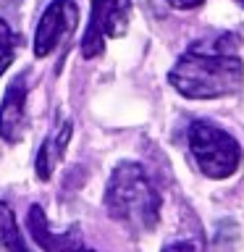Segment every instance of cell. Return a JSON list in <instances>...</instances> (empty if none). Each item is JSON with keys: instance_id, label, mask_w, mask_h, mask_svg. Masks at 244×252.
Returning a JSON list of instances; mask_svg holds the SVG:
<instances>
[{"instance_id": "obj_1", "label": "cell", "mask_w": 244, "mask_h": 252, "mask_svg": "<svg viewBox=\"0 0 244 252\" xmlns=\"http://www.w3.org/2000/svg\"><path fill=\"white\" fill-rule=\"evenodd\" d=\"M223 45L226 37L210 45L194 42L168 71L173 90L189 100H215L239 92L244 82V63Z\"/></svg>"}, {"instance_id": "obj_2", "label": "cell", "mask_w": 244, "mask_h": 252, "mask_svg": "<svg viewBox=\"0 0 244 252\" xmlns=\"http://www.w3.org/2000/svg\"><path fill=\"white\" fill-rule=\"evenodd\" d=\"M108 216L129 231L150 234L160 220V192L150 181L147 171L134 160L118 163L105 187Z\"/></svg>"}, {"instance_id": "obj_3", "label": "cell", "mask_w": 244, "mask_h": 252, "mask_svg": "<svg viewBox=\"0 0 244 252\" xmlns=\"http://www.w3.org/2000/svg\"><path fill=\"white\" fill-rule=\"evenodd\" d=\"M189 153L208 179H228L242 163L239 142L210 121H194L189 126Z\"/></svg>"}, {"instance_id": "obj_4", "label": "cell", "mask_w": 244, "mask_h": 252, "mask_svg": "<svg viewBox=\"0 0 244 252\" xmlns=\"http://www.w3.org/2000/svg\"><path fill=\"white\" fill-rule=\"evenodd\" d=\"M131 21V0H90V24L82 37V55L87 61L105 50V39L123 37Z\"/></svg>"}, {"instance_id": "obj_5", "label": "cell", "mask_w": 244, "mask_h": 252, "mask_svg": "<svg viewBox=\"0 0 244 252\" xmlns=\"http://www.w3.org/2000/svg\"><path fill=\"white\" fill-rule=\"evenodd\" d=\"M79 24V8L74 0H53L42 11L34 32V55L37 58H47L63 39L74 34Z\"/></svg>"}, {"instance_id": "obj_6", "label": "cell", "mask_w": 244, "mask_h": 252, "mask_svg": "<svg viewBox=\"0 0 244 252\" xmlns=\"http://www.w3.org/2000/svg\"><path fill=\"white\" fill-rule=\"evenodd\" d=\"M27 131V74H19L8 84L0 102V139L8 145L21 142Z\"/></svg>"}, {"instance_id": "obj_7", "label": "cell", "mask_w": 244, "mask_h": 252, "mask_svg": "<svg viewBox=\"0 0 244 252\" xmlns=\"http://www.w3.org/2000/svg\"><path fill=\"white\" fill-rule=\"evenodd\" d=\"M27 226H29L31 239H34L45 252H94V250H90L82 242V236L76 234V228H74V231H66V234L50 231L47 218H45V213H42L39 205H31V208H29Z\"/></svg>"}, {"instance_id": "obj_8", "label": "cell", "mask_w": 244, "mask_h": 252, "mask_svg": "<svg viewBox=\"0 0 244 252\" xmlns=\"http://www.w3.org/2000/svg\"><path fill=\"white\" fill-rule=\"evenodd\" d=\"M0 242H3V247H8V252H29L24 236L19 234L16 216L8 202H0Z\"/></svg>"}, {"instance_id": "obj_9", "label": "cell", "mask_w": 244, "mask_h": 252, "mask_svg": "<svg viewBox=\"0 0 244 252\" xmlns=\"http://www.w3.org/2000/svg\"><path fill=\"white\" fill-rule=\"evenodd\" d=\"M16 53H19V34L13 32L11 24L0 19V76L16 61Z\"/></svg>"}, {"instance_id": "obj_10", "label": "cell", "mask_w": 244, "mask_h": 252, "mask_svg": "<svg viewBox=\"0 0 244 252\" xmlns=\"http://www.w3.org/2000/svg\"><path fill=\"white\" fill-rule=\"evenodd\" d=\"M50 173H53V155H50V139H45L42 142V147H39V153H37V176L47 181L50 179Z\"/></svg>"}, {"instance_id": "obj_11", "label": "cell", "mask_w": 244, "mask_h": 252, "mask_svg": "<svg viewBox=\"0 0 244 252\" xmlns=\"http://www.w3.org/2000/svg\"><path fill=\"white\" fill-rule=\"evenodd\" d=\"M160 3L176 8V11H192V8H200L205 0H160Z\"/></svg>"}, {"instance_id": "obj_12", "label": "cell", "mask_w": 244, "mask_h": 252, "mask_svg": "<svg viewBox=\"0 0 244 252\" xmlns=\"http://www.w3.org/2000/svg\"><path fill=\"white\" fill-rule=\"evenodd\" d=\"M163 252H197V247L192 242H173V244H165Z\"/></svg>"}, {"instance_id": "obj_13", "label": "cell", "mask_w": 244, "mask_h": 252, "mask_svg": "<svg viewBox=\"0 0 244 252\" xmlns=\"http://www.w3.org/2000/svg\"><path fill=\"white\" fill-rule=\"evenodd\" d=\"M234 3H239V5H242V8H244V0H234Z\"/></svg>"}]
</instances>
